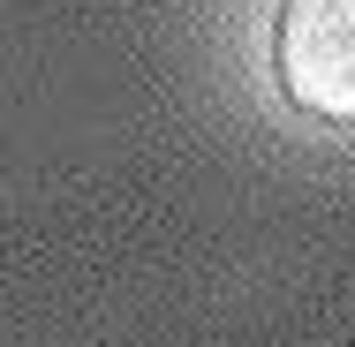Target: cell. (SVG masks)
<instances>
[{
  "label": "cell",
  "instance_id": "obj_1",
  "mask_svg": "<svg viewBox=\"0 0 355 347\" xmlns=\"http://www.w3.org/2000/svg\"><path fill=\"white\" fill-rule=\"evenodd\" d=\"M272 83L295 114L355 129V0H280Z\"/></svg>",
  "mask_w": 355,
  "mask_h": 347
}]
</instances>
